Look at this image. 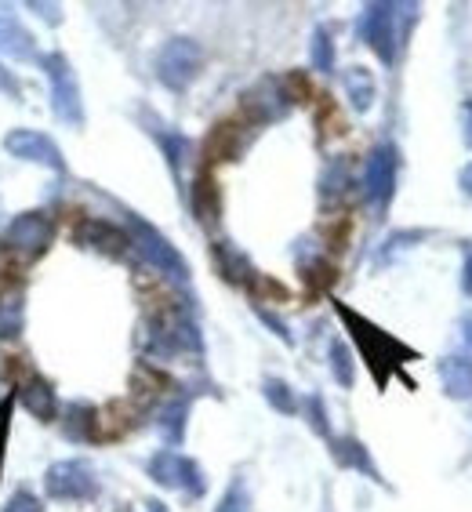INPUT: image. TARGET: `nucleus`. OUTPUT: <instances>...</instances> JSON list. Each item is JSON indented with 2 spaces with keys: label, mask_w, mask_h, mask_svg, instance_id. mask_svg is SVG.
I'll use <instances>...</instances> for the list:
<instances>
[{
  "label": "nucleus",
  "mask_w": 472,
  "mask_h": 512,
  "mask_svg": "<svg viewBox=\"0 0 472 512\" xmlns=\"http://www.w3.org/2000/svg\"><path fill=\"white\" fill-rule=\"evenodd\" d=\"M331 451H335L338 465H345V469H360L364 476H374V480H378V469H374L371 454H367V447L360 444V440H353V436L335 440V436H331Z\"/></svg>",
  "instance_id": "nucleus-22"
},
{
  "label": "nucleus",
  "mask_w": 472,
  "mask_h": 512,
  "mask_svg": "<svg viewBox=\"0 0 472 512\" xmlns=\"http://www.w3.org/2000/svg\"><path fill=\"white\" fill-rule=\"evenodd\" d=\"M128 237L146 266H153L157 273L175 280V284H189V266H186V258L178 255V247L171 244L157 226H149L146 218H138L135 211H128Z\"/></svg>",
  "instance_id": "nucleus-2"
},
{
  "label": "nucleus",
  "mask_w": 472,
  "mask_h": 512,
  "mask_svg": "<svg viewBox=\"0 0 472 512\" xmlns=\"http://www.w3.org/2000/svg\"><path fill=\"white\" fill-rule=\"evenodd\" d=\"M146 512H168V505L157 502V498H153V502H146Z\"/></svg>",
  "instance_id": "nucleus-39"
},
{
  "label": "nucleus",
  "mask_w": 472,
  "mask_h": 512,
  "mask_svg": "<svg viewBox=\"0 0 472 512\" xmlns=\"http://www.w3.org/2000/svg\"><path fill=\"white\" fill-rule=\"evenodd\" d=\"M400 4H389V0H374L367 4L364 15H360V40H364L367 48L385 62V66H393L396 62V48H400V33H396V19H400Z\"/></svg>",
  "instance_id": "nucleus-8"
},
{
  "label": "nucleus",
  "mask_w": 472,
  "mask_h": 512,
  "mask_svg": "<svg viewBox=\"0 0 472 512\" xmlns=\"http://www.w3.org/2000/svg\"><path fill=\"white\" fill-rule=\"evenodd\" d=\"M146 473L153 483L171 487V491H182L186 498H204V491H207L204 469H200L189 454H178V451H171V447H164V451H157L149 458Z\"/></svg>",
  "instance_id": "nucleus-6"
},
{
  "label": "nucleus",
  "mask_w": 472,
  "mask_h": 512,
  "mask_svg": "<svg viewBox=\"0 0 472 512\" xmlns=\"http://www.w3.org/2000/svg\"><path fill=\"white\" fill-rule=\"evenodd\" d=\"M462 142L472 149V99L462 102Z\"/></svg>",
  "instance_id": "nucleus-35"
},
{
  "label": "nucleus",
  "mask_w": 472,
  "mask_h": 512,
  "mask_svg": "<svg viewBox=\"0 0 472 512\" xmlns=\"http://www.w3.org/2000/svg\"><path fill=\"white\" fill-rule=\"evenodd\" d=\"M215 512H251V491H247L244 476H233V483L226 487L222 502L215 505Z\"/></svg>",
  "instance_id": "nucleus-27"
},
{
  "label": "nucleus",
  "mask_w": 472,
  "mask_h": 512,
  "mask_svg": "<svg viewBox=\"0 0 472 512\" xmlns=\"http://www.w3.org/2000/svg\"><path fill=\"white\" fill-rule=\"evenodd\" d=\"M186 414H189V400H171L164 411H160L157 425H160V433H164V440H168L171 447L182 444V436H186Z\"/></svg>",
  "instance_id": "nucleus-23"
},
{
  "label": "nucleus",
  "mask_w": 472,
  "mask_h": 512,
  "mask_svg": "<svg viewBox=\"0 0 472 512\" xmlns=\"http://www.w3.org/2000/svg\"><path fill=\"white\" fill-rule=\"evenodd\" d=\"M305 414H309V425H313L316 433L324 436V440H331V425H327V411H324V396L313 393L309 400H305Z\"/></svg>",
  "instance_id": "nucleus-31"
},
{
  "label": "nucleus",
  "mask_w": 472,
  "mask_h": 512,
  "mask_svg": "<svg viewBox=\"0 0 472 512\" xmlns=\"http://www.w3.org/2000/svg\"><path fill=\"white\" fill-rule=\"evenodd\" d=\"M0 55L11 62H40L33 33L4 8H0Z\"/></svg>",
  "instance_id": "nucleus-15"
},
{
  "label": "nucleus",
  "mask_w": 472,
  "mask_h": 512,
  "mask_svg": "<svg viewBox=\"0 0 472 512\" xmlns=\"http://www.w3.org/2000/svg\"><path fill=\"white\" fill-rule=\"evenodd\" d=\"M396 175H400V153H396L393 142H382V146L371 149L364 168V197L371 200L378 211L389 207L396 193Z\"/></svg>",
  "instance_id": "nucleus-9"
},
{
  "label": "nucleus",
  "mask_w": 472,
  "mask_h": 512,
  "mask_svg": "<svg viewBox=\"0 0 472 512\" xmlns=\"http://www.w3.org/2000/svg\"><path fill=\"white\" fill-rule=\"evenodd\" d=\"M4 149H8L11 157L30 160V164H44V168H51L55 175H66L62 149L55 146V138L44 135V131H33V128L8 131V135H4Z\"/></svg>",
  "instance_id": "nucleus-10"
},
{
  "label": "nucleus",
  "mask_w": 472,
  "mask_h": 512,
  "mask_svg": "<svg viewBox=\"0 0 472 512\" xmlns=\"http://www.w3.org/2000/svg\"><path fill=\"white\" fill-rule=\"evenodd\" d=\"M247 146V131L226 120V124H215V131L204 138V164H218V160H236Z\"/></svg>",
  "instance_id": "nucleus-17"
},
{
  "label": "nucleus",
  "mask_w": 472,
  "mask_h": 512,
  "mask_svg": "<svg viewBox=\"0 0 472 512\" xmlns=\"http://www.w3.org/2000/svg\"><path fill=\"white\" fill-rule=\"evenodd\" d=\"M117 512H131V509H117Z\"/></svg>",
  "instance_id": "nucleus-40"
},
{
  "label": "nucleus",
  "mask_w": 472,
  "mask_h": 512,
  "mask_svg": "<svg viewBox=\"0 0 472 512\" xmlns=\"http://www.w3.org/2000/svg\"><path fill=\"white\" fill-rule=\"evenodd\" d=\"M211 262H215L218 276H222L226 284H233V287H247V291H251V284L258 280V269L251 266V258H247L240 247L229 244V240H218V244H211Z\"/></svg>",
  "instance_id": "nucleus-14"
},
{
  "label": "nucleus",
  "mask_w": 472,
  "mask_h": 512,
  "mask_svg": "<svg viewBox=\"0 0 472 512\" xmlns=\"http://www.w3.org/2000/svg\"><path fill=\"white\" fill-rule=\"evenodd\" d=\"M342 88H345V99H349V106H353L356 113H367V109L374 106V99H378V84H374L371 69H364V66L345 69Z\"/></svg>",
  "instance_id": "nucleus-20"
},
{
  "label": "nucleus",
  "mask_w": 472,
  "mask_h": 512,
  "mask_svg": "<svg viewBox=\"0 0 472 512\" xmlns=\"http://www.w3.org/2000/svg\"><path fill=\"white\" fill-rule=\"evenodd\" d=\"M0 512H44V505H40L37 494H30V491H15V494H11V502L4 505Z\"/></svg>",
  "instance_id": "nucleus-32"
},
{
  "label": "nucleus",
  "mask_w": 472,
  "mask_h": 512,
  "mask_svg": "<svg viewBox=\"0 0 472 512\" xmlns=\"http://www.w3.org/2000/svg\"><path fill=\"white\" fill-rule=\"evenodd\" d=\"M73 240L88 251H99L106 258H124L131 251L128 229L113 226L106 218H80L77 229H73Z\"/></svg>",
  "instance_id": "nucleus-11"
},
{
  "label": "nucleus",
  "mask_w": 472,
  "mask_h": 512,
  "mask_svg": "<svg viewBox=\"0 0 472 512\" xmlns=\"http://www.w3.org/2000/svg\"><path fill=\"white\" fill-rule=\"evenodd\" d=\"M157 138H160V146H164V157H168L171 171H175V178H178L182 160H186V153H189V138L178 135V131H157Z\"/></svg>",
  "instance_id": "nucleus-30"
},
{
  "label": "nucleus",
  "mask_w": 472,
  "mask_h": 512,
  "mask_svg": "<svg viewBox=\"0 0 472 512\" xmlns=\"http://www.w3.org/2000/svg\"><path fill=\"white\" fill-rule=\"evenodd\" d=\"M309 62H313V69H320V73H331V69H335V40H331V33H327L324 26L313 33Z\"/></svg>",
  "instance_id": "nucleus-26"
},
{
  "label": "nucleus",
  "mask_w": 472,
  "mask_h": 512,
  "mask_svg": "<svg viewBox=\"0 0 472 512\" xmlns=\"http://www.w3.org/2000/svg\"><path fill=\"white\" fill-rule=\"evenodd\" d=\"M462 291L472 298V251H469V258H465V266H462Z\"/></svg>",
  "instance_id": "nucleus-37"
},
{
  "label": "nucleus",
  "mask_w": 472,
  "mask_h": 512,
  "mask_svg": "<svg viewBox=\"0 0 472 512\" xmlns=\"http://www.w3.org/2000/svg\"><path fill=\"white\" fill-rule=\"evenodd\" d=\"M255 313H258V320H262V324H266L276 338H284L287 345L295 342V338H291V331H287V324H284V320H280V316H273V313H269V309H262V306H255Z\"/></svg>",
  "instance_id": "nucleus-34"
},
{
  "label": "nucleus",
  "mask_w": 472,
  "mask_h": 512,
  "mask_svg": "<svg viewBox=\"0 0 472 512\" xmlns=\"http://www.w3.org/2000/svg\"><path fill=\"white\" fill-rule=\"evenodd\" d=\"M204 69V48L189 37H171L157 51V80L168 91H186Z\"/></svg>",
  "instance_id": "nucleus-5"
},
{
  "label": "nucleus",
  "mask_w": 472,
  "mask_h": 512,
  "mask_svg": "<svg viewBox=\"0 0 472 512\" xmlns=\"http://www.w3.org/2000/svg\"><path fill=\"white\" fill-rule=\"evenodd\" d=\"M44 491L55 502H95L99 498V476L80 458H62L44 473Z\"/></svg>",
  "instance_id": "nucleus-7"
},
{
  "label": "nucleus",
  "mask_w": 472,
  "mask_h": 512,
  "mask_svg": "<svg viewBox=\"0 0 472 512\" xmlns=\"http://www.w3.org/2000/svg\"><path fill=\"white\" fill-rule=\"evenodd\" d=\"M262 393H266V400L273 404V411L298 414V396L287 382H280V378H266V382H262Z\"/></svg>",
  "instance_id": "nucleus-25"
},
{
  "label": "nucleus",
  "mask_w": 472,
  "mask_h": 512,
  "mask_svg": "<svg viewBox=\"0 0 472 512\" xmlns=\"http://www.w3.org/2000/svg\"><path fill=\"white\" fill-rule=\"evenodd\" d=\"M302 280L309 284V291H331L338 280V269L327 258H309V262H302Z\"/></svg>",
  "instance_id": "nucleus-24"
},
{
  "label": "nucleus",
  "mask_w": 472,
  "mask_h": 512,
  "mask_svg": "<svg viewBox=\"0 0 472 512\" xmlns=\"http://www.w3.org/2000/svg\"><path fill=\"white\" fill-rule=\"evenodd\" d=\"M458 186H462V193H469V197H472V164H465V168H462V178H458Z\"/></svg>",
  "instance_id": "nucleus-38"
},
{
  "label": "nucleus",
  "mask_w": 472,
  "mask_h": 512,
  "mask_svg": "<svg viewBox=\"0 0 472 512\" xmlns=\"http://www.w3.org/2000/svg\"><path fill=\"white\" fill-rule=\"evenodd\" d=\"M26 324V295H22V280L11 284V273L0 280V338H19Z\"/></svg>",
  "instance_id": "nucleus-16"
},
{
  "label": "nucleus",
  "mask_w": 472,
  "mask_h": 512,
  "mask_svg": "<svg viewBox=\"0 0 472 512\" xmlns=\"http://www.w3.org/2000/svg\"><path fill=\"white\" fill-rule=\"evenodd\" d=\"M15 400H19L37 422H55V414H59V396H55L48 378L37 375V371H26V375L15 378Z\"/></svg>",
  "instance_id": "nucleus-13"
},
{
  "label": "nucleus",
  "mask_w": 472,
  "mask_h": 512,
  "mask_svg": "<svg viewBox=\"0 0 472 512\" xmlns=\"http://www.w3.org/2000/svg\"><path fill=\"white\" fill-rule=\"evenodd\" d=\"M55 240V222L48 211H22L0 233V251L19 262H37Z\"/></svg>",
  "instance_id": "nucleus-3"
},
{
  "label": "nucleus",
  "mask_w": 472,
  "mask_h": 512,
  "mask_svg": "<svg viewBox=\"0 0 472 512\" xmlns=\"http://www.w3.org/2000/svg\"><path fill=\"white\" fill-rule=\"evenodd\" d=\"M11 407H15V400H4V404H0V473H4V454H8V433H11Z\"/></svg>",
  "instance_id": "nucleus-33"
},
{
  "label": "nucleus",
  "mask_w": 472,
  "mask_h": 512,
  "mask_svg": "<svg viewBox=\"0 0 472 512\" xmlns=\"http://www.w3.org/2000/svg\"><path fill=\"white\" fill-rule=\"evenodd\" d=\"M189 204H193V215L204 222V226H215L218 215H222V197H218V182L211 171H200L193 178V189H189Z\"/></svg>",
  "instance_id": "nucleus-18"
},
{
  "label": "nucleus",
  "mask_w": 472,
  "mask_h": 512,
  "mask_svg": "<svg viewBox=\"0 0 472 512\" xmlns=\"http://www.w3.org/2000/svg\"><path fill=\"white\" fill-rule=\"evenodd\" d=\"M40 69L51 84V109L55 117L69 128H84V99H80V80L69 66V59L62 51H51V55H40Z\"/></svg>",
  "instance_id": "nucleus-4"
},
{
  "label": "nucleus",
  "mask_w": 472,
  "mask_h": 512,
  "mask_svg": "<svg viewBox=\"0 0 472 512\" xmlns=\"http://www.w3.org/2000/svg\"><path fill=\"white\" fill-rule=\"evenodd\" d=\"M349 182H353V178H349V164H345V160H335V164L324 171L320 193H324V200H338L345 189H349Z\"/></svg>",
  "instance_id": "nucleus-29"
},
{
  "label": "nucleus",
  "mask_w": 472,
  "mask_h": 512,
  "mask_svg": "<svg viewBox=\"0 0 472 512\" xmlns=\"http://www.w3.org/2000/svg\"><path fill=\"white\" fill-rule=\"evenodd\" d=\"M99 411L91 404H69L66 407V422H62V433H66V440H73V444H95L99 440Z\"/></svg>",
  "instance_id": "nucleus-19"
},
{
  "label": "nucleus",
  "mask_w": 472,
  "mask_h": 512,
  "mask_svg": "<svg viewBox=\"0 0 472 512\" xmlns=\"http://www.w3.org/2000/svg\"><path fill=\"white\" fill-rule=\"evenodd\" d=\"M440 382L454 400H472V360L469 356H451L440 360Z\"/></svg>",
  "instance_id": "nucleus-21"
},
{
  "label": "nucleus",
  "mask_w": 472,
  "mask_h": 512,
  "mask_svg": "<svg viewBox=\"0 0 472 512\" xmlns=\"http://www.w3.org/2000/svg\"><path fill=\"white\" fill-rule=\"evenodd\" d=\"M0 91L11 95V99H19V84H15V77H11L8 69H0Z\"/></svg>",
  "instance_id": "nucleus-36"
},
{
  "label": "nucleus",
  "mask_w": 472,
  "mask_h": 512,
  "mask_svg": "<svg viewBox=\"0 0 472 512\" xmlns=\"http://www.w3.org/2000/svg\"><path fill=\"white\" fill-rule=\"evenodd\" d=\"M291 91L284 80H262L244 95V113L251 117V124H269L291 113Z\"/></svg>",
  "instance_id": "nucleus-12"
},
{
  "label": "nucleus",
  "mask_w": 472,
  "mask_h": 512,
  "mask_svg": "<svg viewBox=\"0 0 472 512\" xmlns=\"http://www.w3.org/2000/svg\"><path fill=\"white\" fill-rule=\"evenodd\" d=\"M331 375L342 389H353L356 371H353V356L345 349V342H331Z\"/></svg>",
  "instance_id": "nucleus-28"
},
{
  "label": "nucleus",
  "mask_w": 472,
  "mask_h": 512,
  "mask_svg": "<svg viewBox=\"0 0 472 512\" xmlns=\"http://www.w3.org/2000/svg\"><path fill=\"white\" fill-rule=\"evenodd\" d=\"M335 309H338V316L345 320V327H349L353 342L360 345V353H364L367 367L374 371L378 385L389 382V375H393V371H400V364L414 360V349H407L404 342H396L393 335H385L382 327H374L367 316H360L356 309L345 306V302H335Z\"/></svg>",
  "instance_id": "nucleus-1"
}]
</instances>
